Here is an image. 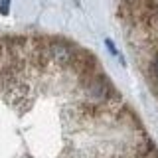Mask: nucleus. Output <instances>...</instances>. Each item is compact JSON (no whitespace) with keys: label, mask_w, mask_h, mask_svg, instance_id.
<instances>
[{"label":"nucleus","mask_w":158,"mask_h":158,"mask_svg":"<svg viewBox=\"0 0 158 158\" xmlns=\"http://www.w3.org/2000/svg\"><path fill=\"white\" fill-rule=\"evenodd\" d=\"M81 87H83V93H85L87 99H91L93 103H105V101H111L113 95H115V89H113L111 81L103 75V73H93L89 77H83L81 79Z\"/></svg>","instance_id":"nucleus-1"},{"label":"nucleus","mask_w":158,"mask_h":158,"mask_svg":"<svg viewBox=\"0 0 158 158\" xmlns=\"http://www.w3.org/2000/svg\"><path fill=\"white\" fill-rule=\"evenodd\" d=\"M73 69V71L79 75V79H83V77H89V75H93V73H97L99 71V65H97V59L93 53H89L85 52V49H75V56H73V61H71V65H69Z\"/></svg>","instance_id":"nucleus-2"},{"label":"nucleus","mask_w":158,"mask_h":158,"mask_svg":"<svg viewBox=\"0 0 158 158\" xmlns=\"http://www.w3.org/2000/svg\"><path fill=\"white\" fill-rule=\"evenodd\" d=\"M75 46H71L69 42L63 40H56L49 42V52H52V63H56L57 67H69L75 56Z\"/></svg>","instance_id":"nucleus-3"},{"label":"nucleus","mask_w":158,"mask_h":158,"mask_svg":"<svg viewBox=\"0 0 158 158\" xmlns=\"http://www.w3.org/2000/svg\"><path fill=\"white\" fill-rule=\"evenodd\" d=\"M10 2H12V0H2V2H0V14H2V16H6V14H8Z\"/></svg>","instance_id":"nucleus-4"},{"label":"nucleus","mask_w":158,"mask_h":158,"mask_svg":"<svg viewBox=\"0 0 158 158\" xmlns=\"http://www.w3.org/2000/svg\"><path fill=\"white\" fill-rule=\"evenodd\" d=\"M152 71H154V77H156V81H158V53L154 56V61H152Z\"/></svg>","instance_id":"nucleus-5"},{"label":"nucleus","mask_w":158,"mask_h":158,"mask_svg":"<svg viewBox=\"0 0 158 158\" xmlns=\"http://www.w3.org/2000/svg\"><path fill=\"white\" fill-rule=\"evenodd\" d=\"M105 44H107V48H109V49H111V53H113V56H118V52H117V48H115V46H113V42H111V40H105Z\"/></svg>","instance_id":"nucleus-6"}]
</instances>
